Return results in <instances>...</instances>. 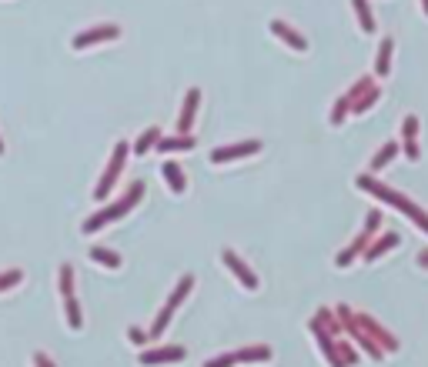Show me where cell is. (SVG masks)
Segmentation results:
<instances>
[{
	"label": "cell",
	"instance_id": "obj_1",
	"mask_svg": "<svg viewBox=\"0 0 428 367\" xmlns=\"http://www.w3.org/2000/svg\"><path fill=\"white\" fill-rule=\"evenodd\" d=\"M355 184H358V191H365V194L378 197V201H385V204H392V207L398 211V214H405L408 220H415V224L428 234V214L415 204V201H408L405 194H398L395 187H388V184H382L378 177H372V174H362V177H358Z\"/></svg>",
	"mask_w": 428,
	"mask_h": 367
},
{
	"label": "cell",
	"instance_id": "obj_2",
	"mask_svg": "<svg viewBox=\"0 0 428 367\" xmlns=\"http://www.w3.org/2000/svg\"><path fill=\"white\" fill-rule=\"evenodd\" d=\"M141 197H144V181H134L127 191H124L121 201H114V204H108L104 211H98V214H90L88 220H84V234H98L100 227H108L114 224V220H121V217H127L134 211V207L141 204Z\"/></svg>",
	"mask_w": 428,
	"mask_h": 367
},
{
	"label": "cell",
	"instance_id": "obj_3",
	"mask_svg": "<svg viewBox=\"0 0 428 367\" xmlns=\"http://www.w3.org/2000/svg\"><path fill=\"white\" fill-rule=\"evenodd\" d=\"M127 154H131V144L127 141L114 144V154H110L108 167H104L98 187H94V201H108V194L114 191V184H118V177H121V171H124V164H127Z\"/></svg>",
	"mask_w": 428,
	"mask_h": 367
},
{
	"label": "cell",
	"instance_id": "obj_4",
	"mask_svg": "<svg viewBox=\"0 0 428 367\" xmlns=\"http://www.w3.org/2000/svg\"><path fill=\"white\" fill-rule=\"evenodd\" d=\"M118 37H121V27H118V23H98V27H88V31L74 33L71 47H74V50H88V47H94V43L118 41Z\"/></svg>",
	"mask_w": 428,
	"mask_h": 367
},
{
	"label": "cell",
	"instance_id": "obj_5",
	"mask_svg": "<svg viewBox=\"0 0 428 367\" xmlns=\"http://www.w3.org/2000/svg\"><path fill=\"white\" fill-rule=\"evenodd\" d=\"M355 324L362 327L365 334L372 337V341H375L378 347H382L385 354H392V351H398V337L392 334V331H385V327L378 324V321H375L372 314H355Z\"/></svg>",
	"mask_w": 428,
	"mask_h": 367
},
{
	"label": "cell",
	"instance_id": "obj_6",
	"mask_svg": "<svg viewBox=\"0 0 428 367\" xmlns=\"http://www.w3.org/2000/svg\"><path fill=\"white\" fill-rule=\"evenodd\" d=\"M187 351L181 344H165V347H144L137 361L144 367H157V364H177V361H184Z\"/></svg>",
	"mask_w": 428,
	"mask_h": 367
},
{
	"label": "cell",
	"instance_id": "obj_7",
	"mask_svg": "<svg viewBox=\"0 0 428 367\" xmlns=\"http://www.w3.org/2000/svg\"><path fill=\"white\" fill-rule=\"evenodd\" d=\"M261 151V141H238V144H228V147H218L211 151V164H231V161H244V157H254Z\"/></svg>",
	"mask_w": 428,
	"mask_h": 367
},
{
	"label": "cell",
	"instance_id": "obj_8",
	"mask_svg": "<svg viewBox=\"0 0 428 367\" xmlns=\"http://www.w3.org/2000/svg\"><path fill=\"white\" fill-rule=\"evenodd\" d=\"M221 257H224V267H228L231 274H234V277L241 281V287H244V291H258V277H254V270L248 267V264H244V260L238 257L234 250H231V248H224V250H221Z\"/></svg>",
	"mask_w": 428,
	"mask_h": 367
},
{
	"label": "cell",
	"instance_id": "obj_9",
	"mask_svg": "<svg viewBox=\"0 0 428 367\" xmlns=\"http://www.w3.org/2000/svg\"><path fill=\"white\" fill-rule=\"evenodd\" d=\"M198 107H201V87H191L184 104H181V114H177V134H191L194 117H198Z\"/></svg>",
	"mask_w": 428,
	"mask_h": 367
},
{
	"label": "cell",
	"instance_id": "obj_10",
	"mask_svg": "<svg viewBox=\"0 0 428 367\" xmlns=\"http://www.w3.org/2000/svg\"><path fill=\"white\" fill-rule=\"evenodd\" d=\"M311 334H315V341H318V347H321V354H325V361H328L331 367H345V361H341L338 357V341H335V337L328 334V331H325V327L318 324V321H315V317H311Z\"/></svg>",
	"mask_w": 428,
	"mask_h": 367
},
{
	"label": "cell",
	"instance_id": "obj_11",
	"mask_svg": "<svg viewBox=\"0 0 428 367\" xmlns=\"http://www.w3.org/2000/svg\"><path fill=\"white\" fill-rule=\"evenodd\" d=\"M271 33H275V37H278L281 43H285V47L298 50V54H305V50H308V41L295 31V27H288L285 21H271Z\"/></svg>",
	"mask_w": 428,
	"mask_h": 367
},
{
	"label": "cell",
	"instance_id": "obj_12",
	"mask_svg": "<svg viewBox=\"0 0 428 367\" xmlns=\"http://www.w3.org/2000/svg\"><path fill=\"white\" fill-rule=\"evenodd\" d=\"M372 238L375 234H368V230H362V234H358V238L352 240V244H348V248L341 250L338 257H335V264H338V267H348V264H355V260L362 257L365 250H368V244H372Z\"/></svg>",
	"mask_w": 428,
	"mask_h": 367
},
{
	"label": "cell",
	"instance_id": "obj_13",
	"mask_svg": "<svg viewBox=\"0 0 428 367\" xmlns=\"http://www.w3.org/2000/svg\"><path fill=\"white\" fill-rule=\"evenodd\" d=\"M415 137H418V117H415V114H408V117L402 120V151H405L408 161H418Z\"/></svg>",
	"mask_w": 428,
	"mask_h": 367
},
{
	"label": "cell",
	"instance_id": "obj_14",
	"mask_svg": "<svg viewBox=\"0 0 428 367\" xmlns=\"http://www.w3.org/2000/svg\"><path fill=\"white\" fill-rule=\"evenodd\" d=\"M398 240H402V238H398L395 230H388V234H382V238H378V240H372V244H368V250H365L362 257L368 260V264H372V260L385 257L388 250H395V248H398Z\"/></svg>",
	"mask_w": 428,
	"mask_h": 367
},
{
	"label": "cell",
	"instance_id": "obj_15",
	"mask_svg": "<svg viewBox=\"0 0 428 367\" xmlns=\"http://www.w3.org/2000/svg\"><path fill=\"white\" fill-rule=\"evenodd\" d=\"M161 177L167 181L171 194H184V191H187V177H184V171H181V164L165 161V164H161Z\"/></svg>",
	"mask_w": 428,
	"mask_h": 367
},
{
	"label": "cell",
	"instance_id": "obj_16",
	"mask_svg": "<svg viewBox=\"0 0 428 367\" xmlns=\"http://www.w3.org/2000/svg\"><path fill=\"white\" fill-rule=\"evenodd\" d=\"M345 334H352V341H355V344H358V347H362V351H365V354H368V357H372V361H382V357H385V351H382V347L375 344L372 337L365 334V331H362V327H358V324H352V327H348V331H345Z\"/></svg>",
	"mask_w": 428,
	"mask_h": 367
},
{
	"label": "cell",
	"instance_id": "obj_17",
	"mask_svg": "<svg viewBox=\"0 0 428 367\" xmlns=\"http://www.w3.org/2000/svg\"><path fill=\"white\" fill-rule=\"evenodd\" d=\"M392 54H395V41H392V37H385V41L378 43V57H375V74H378V77L392 74Z\"/></svg>",
	"mask_w": 428,
	"mask_h": 367
},
{
	"label": "cell",
	"instance_id": "obj_18",
	"mask_svg": "<svg viewBox=\"0 0 428 367\" xmlns=\"http://www.w3.org/2000/svg\"><path fill=\"white\" fill-rule=\"evenodd\" d=\"M234 357H238V364H264V361H271V347L268 344H251V347L234 351Z\"/></svg>",
	"mask_w": 428,
	"mask_h": 367
},
{
	"label": "cell",
	"instance_id": "obj_19",
	"mask_svg": "<svg viewBox=\"0 0 428 367\" xmlns=\"http://www.w3.org/2000/svg\"><path fill=\"white\" fill-rule=\"evenodd\" d=\"M191 147H194V137H191V134H174V137H161V141H157V151L161 154L191 151Z\"/></svg>",
	"mask_w": 428,
	"mask_h": 367
},
{
	"label": "cell",
	"instance_id": "obj_20",
	"mask_svg": "<svg viewBox=\"0 0 428 367\" xmlns=\"http://www.w3.org/2000/svg\"><path fill=\"white\" fill-rule=\"evenodd\" d=\"M194 291V277H191V274H184V277H181V281H177V287L174 291H171V297H167V307H181V304H184V297L187 294Z\"/></svg>",
	"mask_w": 428,
	"mask_h": 367
},
{
	"label": "cell",
	"instance_id": "obj_21",
	"mask_svg": "<svg viewBox=\"0 0 428 367\" xmlns=\"http://www.w3.org/2000/svg\"><path fill=\"white\" fill-rule=\"evenodd\" d=\"M157 141H161V127H147V130L141 134V137L134 141V154L141 157V154L154 151V147H157Z\"/></svg>",
	"mask_w": 428,
	"mask_h": 367
},
{
	"label": "cell",
	"instance_id": "obj_22",
	"mask_svg": "<svg viewBox=\"0 0 428 367\" xmlns=\"http://www.w3.org/2000/svg\"><path fill=\"white\" fill-rule=\"evenodd\" d=\"M352 7H355V17H358V23H362V31L365 33H375V14H372V7H368V0H352Z\"/></svg>",
	"mask_w": 428,
	"mask_h": 367
},
{
	"label": "cell",
	"instance_id": "obj_23",
	"mask_svg": "<svg viewBox=\"0 0 428 367\" xmlns=\"http://www.w3.org/2000/svg\"><path fill=\"white\" fill-rule=\"evenodd\" d=\"M90 260H94V264H104V267H110V270L121 267V254H118V250H108V248H90Z\"/></svg>",
	"mask_w": 428,
	"mask_h": 367
},
{
	"label": "cell",
	"instance_id": "obj_24",
	"mask_svg": "<svg viewBox=\"0 0 428 367\" xmlns=\"http://www.w3.org/2000/svg\"><path fill=\"white\" fill-rule=\"evenodd\" d=\"M315 321H318V324L325 327V331H328L331 337L345 334V331H341V321H338V314H335V311H328V307H321V311L315 314Z\"/></svg>",
	"mask_w": 428,
	"mask_h": 367
},
{
	"label": "cell",
	"instance_id": "obj_25",
	"mask_svg": "<svg viewBox=\"0 0 428 367\" xmlns=\"http://www.w3.org/2000/svg\"><path fill=\"white\" fill-rule=\"evenodd\" d=\"M64 311H67V324H71V331H80V327H84V314H80V304H77L74 294L64 297Z\"/></svg>",
	"mask_w": 428,
	"mask_h": 367
},
{
	"label": "cell",
	"instance_id": "obj_26",
	"mask_svg": "<svg viewBox=\"0 0 428 367\" xmlns=\"http://www.w3.org/2000/svg\"><path fill=\"white\" fill-rule=\"evenodd\" d=\"M171 317H174V307H167V304H165V311H161L157 317H154V324H151V331H147V337H151V341H157V337H161V334L167 331V324H171Z\"/></svg>",
	"mask_w": 428,
	"mask_h": 367
},
{
	"label": "cell",
	"instance_id": "obj_27",
	"mask_svg": "<svg viewBox=\"0 0 428 367\" xmlns=\"http://www.w3.org/2000/svg\"><path fill=\"white\" fill-rule=\"evenodd\" d=\"M395 154H398V144H392V141L382 144V151L372 157V171H385V167L392 164V157H395Z\"/></svg>",
	"mask_w": 428,
	"mask_h": 367
},
{
	"label": "cell",
	"instance_id": "obj_28",
	"mask_svg": "<svg viewBox=\"0 0 428 367\" xmlns=\"http://www.w3.org/2000/svg\"><path fill=\"white\" fill-rule=\"evenodd\" d=\"M378 97H382V90H378V87H372L368 94H362V97L352 104V114H365V110H372L375 104H378Z\"/></svg>",
	"mask_w": 428,
	"mask_h": 367
},
{
	"label": "cell",
	"instance_id": "obj_29",
	"mask_svg": "<svg viewBox=\"0 0 428 367\" xmlns=\"http://www.w3.org/2000/svg\"><path fill=\"white\" fill-rule=\"evenodd\" d=\"M348 114H352V100L348 97H338L335 100V107H331V124H335V127H338V124H345V117H348Z\"/></svg>",
	"mask_w": 428,
	"mask_h": 367
},
{
	"label": "cell",
	"instance_id": "obj_30",
	"mask_svg": "<svg viewBox=\"0 0 428 367\" xmlns=\"http://www.w3.org/2000/svg\"><path fill=\"white\" fill-rule=\"evenodd\" d=\"M372 87H375V80H372V77H358V80H355V84H352V90H348L345 97H348V100H352V104H355V100L362 97V94H368Z\"/></svg>",
	"mask_w": 428,
	"mask_h": 367
},
{
	"label": "cell",
	"instance_id": "obj_31",
	"mask_svg": "<svg viewBox=\"0 0 428 367\" xmlns=\"http://www.w3.org/2000/svg\"><path fill=\"white\" fill-rule=\"evenodd\" d=\"M61 294H64V297L74 294V267H71V264H61Z\"/></svg>",
	"mask_w": 428,
	"mask_h": 367
},
{
	"label": "cell",
	"instance_id": "obj_32",
	"mask_svg": "<svg viewBox=\"0 0 428 367\" xmlns=\"http://www.w3.org/2000/svg\"><path fill=\"white\" fill-rule=\"evenodd\" d=\"M21 277H24V270H4V274H0V291H11V287H17V284H21Z\"/></svg>",
	"mask_w": 428,
	"mask_h": 367
},
{
	"label": "cell",
	"instance_id": "obj_33",
	"mask_svg": "<svg viewBox=\"0 0 428 367\" xmlns=\"http://www.w3.org/2000/svg\"><path fill=\"white\" fill-rule=\"evenodd\" d=\"M338 357L345 361V367H355V364H358V351H355L352 344H345V341H338Z\"/></svg>",
	"mask_w": 428,
	"mask_h": 367
},
{
	"label": "cell",
	"instance_id": "obj_34",
	"mask_svg": "<svg viewBox=\"0 0 428 367\" xmlns=\"http://www.w3.org/2000/svg\"><path fill=\"white\" fill-rule=\"evenodd\" d=\"M234 364H238V357H234V354H221V357L204 361V367H234Z\"/></svg>",
	"mask_w": 428,
	"mask_h": 367
},
{
	"label": "cell",
	"instance_id": "obj_35",
	"mask_svg": "<svg viewBox=\"0 0 428 367\" xmlns=\"http://www.w3.org/2000/svg\"><path fill=\"white\" fill-rule=\"evenodd\" d=\"M127 341H131V344H137V347H144L151 337H147V331H141V327H127Z\"/></svg>",
	"mask_w": 428,
	"mask_h": 367
},
{
	"label": "cell",
	"instance_id": "obj_36",
	"mask_svg": "<svg viewBox=\"0 0 428 367\" xmlns=\"http://www.w3.org/2000/svg\"><path fill=\"white\" fill-rule=\"evenodd\" d=\"M378 227H382V211H368V217H365V230L375 234Z\"/></svg>",
	"mask_w": 428,
	"mask_h": 367
},
{
	"label": "cell",
	"instance_id": "obj_37",
	"mask_svg": "<svg viewBox=\"0 0 428 367\" xmlns=\"http://www.w3.org/2000/svg\"><path fill=\"white\" fill-rule=\"evenodd\" d=\"M33 367H57V364H54V357H47L44 351H37V354H33Z\"/></svg>",
	"mask_w": 428,
	"mask_h": 367
},
{
	"label": "cell",
	"instance_id": "obj_38",
	"mask_svg": "<svg viewBox=\"0 0 428 367\" xmlns=\"http://www.w3.org/2000/svg\"><path fill=\"white\" fill-rule=\"evenodd\" d=\"M418 264H422V267L428 270V250H422V254H418Z\"/></svg>",
	"mask_w": 428,
	"mask_h": 367
},
{
	"label": "cell",
	"instance_id": "obj_39",
	"mask_svg": "<svg viewBox=\"0 0 428 367\" xmlns=\"http://www.w3.org/2000/svg\"><path fill=\"white\" fill-rule=\"evenodd\" d=\"M422 7H425V14H428V0H422Z\"/></svg>",
	"mask_w": 428,
	"mask_h": 367
},
{
	"label": "cell",
	"instance_id": "obj_40",
	"mask_svg": "<svg viewBox=\"0 0 428 367\" xmlns=\"http://www.w3.org/2000/svg\"><path fill=\"white\" fill-rule=\"evenodd\" d=\"M0 154H4V141H0Z\"/></svg>",
	"mask_w": 428,
	"mask_h": 367
}]
</instances>
